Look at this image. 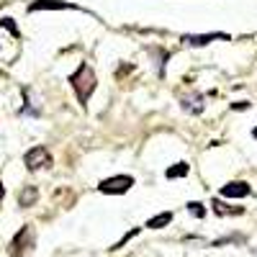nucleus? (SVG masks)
I'll return each mask as SVG.
<instances>
[{
    "instance_id": "9b49d317",
    "label": "nucleus",
    "mask_w": 257,
    "mask_h": 257,
    "mask_svg": "<svg viewBox=\"0 0 257 257\" xmlns=\"http://www.w3.org/2000/svg\"><path fill=\"white\" fill-rule=\"evenodd\" d=\"M36 198H39V190L34 188V185H26L24 190L18 193V203L24 206V208H29V206H34L36 203Z\"/></svg>"
},
{
    "instance_id": "0eeeda50",
    "label": "nucleus",
    "mask_w": 257,
    "mask_h": 257,
    "mask_svg": "<svg viewBox=\"0 0 257 257\" xmlns=\"http://www.w3.org/2000/svg\"><path fill=\"white\" fill-rule=\"evenodd\" d=\"M180 108H183L185 113H190V116H198V113H203V108H206L203 95H201V93H196V90H190V93L180 95Z\"/></svg>"
},
{
    "instance_id": "dca6fc26",
    "label": "nucleus",
    "mask_w": 257,
    "mask_h": 257,
    "mask_svg": "<svg viewBox=\"0 0 257 257\" xmlns=\"http://www.w3.org/2000/svg\"><path fill=\"white\" fill-rule=\"evenodd\" d=\"M249 103L247 100H239V103H231V111H247Z\"/></svg>"
},
{
    "instance_id": "a211bd4d",
    "label": "nucleus",
    "mask_w": 257,
    "mask_h": 257,
    "mask_svg": "<svg viewBox=\"0 0 257 257\" xmlns=\"http://www.w3.org/2000/svg\"><path fill=\"white\" fill-rule=\"evenodd\" d=\"M252 137H254V139H257V126H254V128H252Z\"/></svg>"
},
{
    "instance_id": "423d86ee",
    "label": "nucleus",
    "mask_w": 257,
    "mask_h": 257,
    "mask_svg": "<svg viewBox=\"0 0 257 257\" xmlns=\"http://www.w3.org/2000/svg\"><path fill=\"white\" fill-rule=\"evenodd\" d=\"M39 11H80L75 3L67 0H34L29 6V13H39Z\"/></svg>"
},
{
    "instance_id": "20e7f679",
    "label": "nucleus",
    "mask_w": 257,
    "mask_h": 257,
    "mask_svg": "<svg viewBox=\"0 0 257 257\" xmlns=\"http://www.w3.org/2000/svg\"><path fill=\"white\" fill-rule=\"evenodd\" d=\"M52 155H49V149L47 147H31L29 152L24 155V165L26 170H31V173H39V170H44V167H52Z\"/></svg>"
},
{
    "instance_id": "1a4fd4ad",
    "label": "nucleus",
    "mask_w": 257,
    "mask_h": 257,
    "mask_svg": "<svg viewBox=\"0 0 257 257\" xmlns=\"http://www.w3.org/2000/svg\"><path fill=\"white\" fill-rule=\"evenodd\" d=\"M211 208H213V213H219V216H239V213H244L242 206H226V203L219 201V198L211 201Z\"/></svg>"
},
{
    "instance_id": "39448f33",
    "label": "nucleus",
    "mask_w": 257,
    "mask_h": 257,
    "mask_svg": "<svg viewBox=\"0 0 257 257\" xmlns=\"http://www.w3.org/2000/svg\"><path fill=\"white\" fill-rule=\"evenodd\" d=\"M183 41L188 47H208L211 41H231V36L229 34H221V31H211V34H185L183 36Z\"/></svg>"
},
{
    "instance_id": "2eb2a0df",
    "label": "nucleus",
    "mask_w": 257,
    "mask_h": 257,
    "mask_svg": "<svg viewBox=\"0 0 257 257\" xmlns=\"http://www.w3.org/2000/svg\"><path fill=\"white\" fill-rule=\"evenodd\" d=\"M137 234H139V229H132L128 234H123V237H121V242H116V244H113L111 249H121V247H123V244H126L128 239H132V237H137Z\"/></svg>"
},
{
    "instance_id": "ddd939ff",
    "label": "nucleus",
    "mask_w": 257,
    "mask_h": 257,
    "mask_svg": "<svg viewBox=\"0 0 257 257\" xmlns=\"http://www.w3.org/2000/svg\"><path fill=\"white\" fill-rule=\"evenodd\" d=\"M188 213H190V216H196V219H203V216H206V208H203V203H198V201H190V203H188Z\"/></svg>"
},
{
    "instance_id": "4468645a",
    "label": "nucleus",
    "mask_w": 257,
    "mask_h": 257,
    "mask_svg": "<svg viewBox=\"0 0 257 257\" xmlns=\"http://www.w3.org/2000/svg\"><path fill=\"white\" fill-rule=\"evenodd\" d=\"M0 26H3V29H8V31H11V34H13L16 39L21 36V31H18V26L13 24V18H0Z\"/></svg>"
},
{
    "instance_id": "9d476101",
    "label": "nucleus",
    "mask_w": 257,
    "mask_h": 257,
    "mask_svg": "<svg viewBox=\"0 0 257 257\" xmlns=\"http://www.w3.org/2000/svg\"><path fill=\"white\" fill-rule=\"evenodd\" d=\"M188 173H190V165L188 162H175L173 167L165 170V178L167 180H178V178H185Z\"/></svg>"
},
{
    "instance_id": "f257e3e1",
    "label": "nucleus",
    "mask_w": 257,
    "mask_h": 257,
    "mask_svg": "<svg viewBox=\"0 0 257 257\" xmlns=\"http://www.w3.org/2000/svg\"><path fill=\"white\" fill-rule=\"evenodd\" d=\"M67 82L72 85V90H75V95H77V103H80V105H88L90 95L95 93L98 77H95V70L90 67L88 62H80V67L67 77Z\"/></svg>"
},
{
    "instance_id": "f03ea898",
    "label": "nucleus",
    "mask_w": 257,
    "mask_h": 257,
    "mask_svg": "<svg viewBox=\"0 0 257 257\" xmlns=\"http://www.w3.org/2000/svg\"><path fill=\"white\" fill-rule=\"evenodd\" d=\"M34 244H36V231L31 224H26L11 242V257H31Z\"/></svg>"
},
{
    "instance_id": "f8f14e48",
    "label": "nucleus",
    "mask_w": 257,
    "mask_h": 257,
    "mask_svg": "<svg viewBox=\"0 0 257 257\" xmlns=\"http://www.w3.org/2000/svg\"><path fill=\"white\" fill-rule=\"evenodd\" d=\"M170 221H173V211H162V213H157V216L147 219V226H149V229H162V226H167Z\"/></svg>"
},
{
    "instance_id": "f3484780",
    "label": "nucleus",
    "mask_w": 257,
    "mask_h": 257,
    "mask_svg": "<svg viewBox=\"0 0 257 257\" xmlns=\"http://www.w3.org/2000/svg\"><path fill=\"white\" fill-rule=\"evenodd\" d=\"M3 198H6V185L0 183V203H3Z\"/></svg>"
},
{
    "instance_id": "6e6552de",
    "label": "nucleus",
    "mask_w": 257,
    "mask_h": 257,
    "mask_svg": "<svg viewBox=\"0 0 257 257\" xmlns=\"http://www.w3.org/2000/svg\"><path fill=\"white\" fill-rule=\"evenodd\" d=\"M249 193H252V188L244 180H231V183H226L221 188V196L224 198H247Z\"/></svg>"
},
{
    "instance_id": "7ed1b4c3",
    "label": "nucleus",
    "mask_w": 257,
    "mask_h": 257,
    "mask_svg": "<svg viewBox=\"0 0 257 257\" xmlns=\"http://www.w3.org/2000/svg\"><path fill=\"white\" fill-rule=\"evenodd\" d=\"M134 188V178L132 175H111L98 183V190L105 193V196H123Z\"/></svg>"
}]
</instances>
